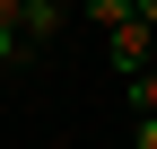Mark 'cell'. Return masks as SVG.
Here are the masks:
<instances>
[{"mask_svg": "<svg viewBox=\"0 0 157 149\" xmlns=\"http://www.w3.org/2000/svg\"><path fill=\"white\" fill-rule=\"evenodd\" d=\"M148 53H157V35L140 26V18H122V26H113V35H105V62H113V70H122V88H131V79H148V70H157V62H148Z\"/></svg>", "mask_w": 157, "mask_h": 149, "instance_id": "obj_1", "label": "cell"}, {"mask_svg": "<svg viewBox=\"0 0 157 149\" xmlns=\"http://www.w3.org/2000/svg\"><path fill=\"white\" fill-rule=\"evenodd\" d=\"M17 35H26V44H52V35H61V0H26V9H17Z\"/></svg>", "mask_w": 157, "mask_h": 149, "instance_id": "obj_2", "label": "cell"}, {"mask_svg": "<svg viewBox=\"0 0 157 149\" xmlns=\"http://www.w3.org/2000/svg\"><path fill=\"white\" fill-rule=\"evenodd\" d=\"M122 97H131V114H140V123H157V70H148V79H131Z\"/></svg>", "mask_w": 157, "mask_h": 149, "instance_id": "obj_3", "label": "cell"}, {"mask_svg": "<svg viewBox=\"0 0 157 149\" xmlns=\"http://www.w3.org/2000/svg\"><path fill=\"white\" fill-rule=\"evenodd\" d=\"M87 18H96V26L113 35V26H122V18H140V9H131V0H87Z\"/></svg>", "mask_w": 157, "mask_h": 149, "instance_id": "obj_4", "label": "cell"}, {"mask_svg": "<svg viewBox=\"0 0 157 149\" xmlns=\"http://www.w3.org/2000/svg\"><path fill=\"white\" fill-rule=\"evenodd\" d=\"M17 9H26V0H0V26H9V35H17ZM17 44H26V35H17Z\"/></svg>", "mask_w": 157, "mask_h": 149, "instance_id": "obj_5", "label": "cell"}, {"mask_svg": "<svg viewBox=\"0 0 157 149\" xmlns=\"http://www.w3.org/2000/svg\"><path fill=\"white\" fill-rule=\"evenodd\" d=\"M17 53H26V44H17V35H9V26H0V62H17Z\"/></svg>", "mask_w": 157, "mask_h": 149, "instance_id": "obj_6", "label": "cell"}, {"mask_svg": "<svg viewBox=\"0 0 157 149\" xmlns=\"http://www.w3.org/2000/svg\"><path fill=\"white\" fill-rule=\"evenodd\" d=\"M131 9H140V26H148V35H157V0H131Z\"/></svg>", "mask_w": 157, "mask_h": 149, "instance_id": "obj_7", "label": "cell"}, {"mask_svg": "<svg viewBox=\"0 0 157 149\" xmlns=\"http://www.w3.org/2000/svg\"><path fill=\"white\" fill-rule=\"evenodd\" d=\"M131 149H157V123H140V132H131Z\"/></svg>", "mask_w": 157, "mask_h": 149, "instance_id": "obj_8", "label": "cell"}]
</instances>
